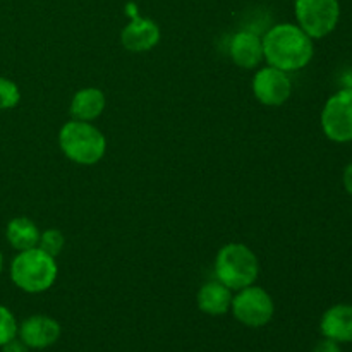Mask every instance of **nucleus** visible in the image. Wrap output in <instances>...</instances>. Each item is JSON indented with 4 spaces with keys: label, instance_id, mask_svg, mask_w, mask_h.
<instances>
[{
    "label": "nucleus",
    "instance_id": "obj_1",
    "mask_svg": "<svg viewBox=\"0 0 352 352\" xmlns=\"http://www.w3.org/2000/svg\"><path fill=\"white\" fill-rule=\"evenodd\" d=\"M263 54L268 65L284 72L305 69L315 55V43L298 24L280 23L272 26L263 36Z\"/></svg>",
    "mask_w": 352,
    "mask_h": 352
},
{
    "label": "nucleus",
    "instance_id": "obj_2",
    "mask_svg": "<svg viewBox=\"0 0 352 352\" xmlns=\"http://www.w3.org/2000/svg\"><path fill=\"white\" fill-rule=\"evenodd\" d=\"M58 275L57 261L40 248L17 251L10 263V280L28 294H41L55 284Z\"/></svg>",
    "mask_w": 352,
    "mask_h": 352
},
{
    "label": "nucleus",
    "instance_id": "obj_3",
    "mask_svg": "<svg viewBox=\"0 0 352 352\" xmlns=\"http://www.w3.org/2000/svg\"><path fill=\"white\" fill-rule=\"evenodd\" d=\"M62 153L78 165H95L105 157L107 138L93 122L69 120L58 131Z\"/></svg>",
    "mask_w": 352,
    "mask_h": 352
},
{
    "label": "nucleus",
    "instance_id": "obj_4",
    "mask_svg": "<svg viewBox=\"0 0 352 352\" xmlns=\"http://www.w3.org/2000/svg\"><path fill=\"white\" fill-rule=\"evenodd\" d=\"M260 261L246 244L230 243L219 250L215 258V277L232 292L256 284Z\"/></svg>",
    "mask_w": 352,
    "mask_h": 352
},
{
    "label": "nucleus",
    "instance_id": "obj_5",
    "mask_svg": "<svg viewBox=\"0 0 352 352\" xmlns=\"http://www.w3.org/2000/svg\"><path fill=\"white\" fill-rule=\"evenodd\" d=\"M234 318L250 329H261L268 325L275 315V302L272 296L260 285H248L237 291L230 306Z\"/></svg>",
    "mask_w": 352,
    "mask_h": 352
},
{
    "label": "nucleus",
    "instance_id": "obj_6",
    "mask_svg": "<svg viewBox=\"0 0 352 352\" xmlns=\"http://www.w3.org/2000/svg\"><path fill=\"white\" fill-rule=\"evenodd\" d=\"M298 26L313 40H320L332 33L340 19L339 0H296Z\"/></svg>",
    "mask_w": 352,
    "mask_h": 352
},
{
    "label": "nucleus",
    "instance_id": "obj_7",
    "mask_svg": "<svg viewBox=\"0 0 352 352\" xmlns=\"http://www.w3.org/2000/svg\"><path fill=\"white\" fill-rule=\"evenodd\" d=\"M322 129L333 143L352 141V88H342L327 100L322 110Z\"/></svg>",
    "mask_w": 352,
    "mask_h": 352
},
{
    "label": "nucleus",
    "instance_id": "obj_8",
    "mask_svg": "<svg viewBox=\"0 0 352 352\" xmlns=\"http://www.w3.org/2000/svg\"><path fill=\"white\" fill-rule=\"evenodd\" d=\"M251 88L254 98L267 107L284 105L292 95V82L289 74L274 65L258 69L253 76Z\"/></svg>",
    "mask_w": 352,
    "mask_h": 352
},
{
    "label": "nucleus",
    "instance_id": "obj_9",
    "mask_svg": "<svg viewBox=\"0 0 352 352\" xmlns=\"http://www.w3.org/2000/svg\"><path fill=\"white\" fill-rule=\"evenodd\" d=\"M62 327L55 318L47 315L28 316L17 329V337L30 349H47L60 339Z\"/></svg>",
    "mask_w": 352,
    "mask_h": 352
},
{
    "label": "nucleus",
    "instance_id": "obj_10",
    "mask_svg": "<svg viewBox=\"0 0 352 352\" xmlns=\"http://www.w3.org/2000/svg\"><path fill=\"white\" fill-rule=\"evenodd\" d=\"M160 36L162 31L153 19L134 16V19L120 31V43L133 54H144L157 47Z\"/></svg>",
    "mask_w": 352,
    "mask_h": 352
},
{
    "label": "nucleus",
    "instance_id": "obj_11",
    "mask_svg": "<svg viewBox=\"0 0 352 352\" xmlns=\"http://www.w3.org/2000/svg\"><path fill=\"white\" fill-rule=\"evenodd\" d=\"M229 54L237 67L246 71L256 69L265 60L263 38L250 30L237 31L230 40Z\"/></svg>",
    "mask_w": 352,
    "mask_h": 352
},
{
    "label": "nucleus",
    "instance_id": "obj_12",
    "mask_svg": "<svg viewBox=\"0 0 352 352\" xmlns=\"http://www.w3.org/2000/svg\"><path fill=\"white\" fill-rule=\"evenodd\" d=\"M320 332L339 344L352 342V305H336L323 313Z\"/></svg>",
    "mask_w": 352,
    "mask_h": 352
},
{
    "label": "nucleus",
    "instance_id": "obj_13",
    "mask_svg": "<svg viewBox=\"0 0 352 352\" xmlns=\"http://www.w3.org/2000/svg\"><path fill=\"white\" fill-rule=\"evenodd\" d=\"M232 298V291L215 278L199 287L198 294H196V305H198L199 311L205 315L223 316L230 311Z\"/></svg>",
    "mask_w": 352,
    "mask_h": 352
},
{
    "label": "nucleus",
    "instance_id": "obj_14",
    "mask_svg": "<svg viewBox=\"0 0 352 352\" xmlns=\"http://www.w3.org/2000/svg\"><path fill=\"white\" fill-rule=\"evenodd\" d=\"M105 107V93L100 88L89 86V88H82L74 93V96L71 100V107H69V112H71L72 119L93 122V120L102 116Z\"/></svg>",
    "mask_w": 352,
    "mask_h": 352
},
{
    "label": "nucleus",
    "instance_id": "obj_15",
    "mask_svg": "<svg viewBox=\"0 0 352 352\" xmlns=\"http://www.w3.org/2000/svg\"><path fill=\"white\" fill-rule=\"evenodd\" d=\"M40 234L41 232L36 223L28 219V217H16V219L7 223L6 229L7 241L16 251L36 248L38 241H40Z\"/></svg>",
    "mask_w": 352,
    "mask_h": 352
},
{
    "label": "nucleus",
    "instance_id": "obj_16",
    "mask_svg": "<svg viewBox=\"0 0 352 352\" xmlns=\"http://www.w3.org/2000/svg\"><path fill=\"white\" fill-rule=\"evenodd\" d=\"M65 237L58 229H47L40 234V241H38V248L48 253L50 256L57 258L58 254L64 251Z\"/></svg>",
    "mask_w": 352,
    "mask_h": 352
},
{
    "label": "nucleus",
    "instance_id": "obj_17",
    "mask_svg": "<svg viewBox=\"0 0 352 352\" xmlns=\"http://www.w3.org/2000/svg\"><path fill=\"white\" fill-rule=\"evenodd\" d=\"M17 320L9 308L0 305V347L17 337Z\"/></svg>",
    "mask_w": 352,
    "mask_h": 352
},
{
    "label": "nucleus",
    "instance_id": "obj_18",
    "mask_svg": "<svg viewBox=\"0 0 352 352\" xmlns=\"http://www.w3.org/2000/svg\"><path fill=\"white\" fill-rule=\"evenodd\" d=\"M19 86L9 78H0V110H10L19 103Z\"/></svg>",
    "mask_w": 352,
    "mask_h": 352
},
{
    "label": "nucleus",
    "instance_id": "obj_19",
    "mask_svg": "<svg viewBox=\"0 0 352 352\" xmlns=\"http://www.w3.org/2000/svg\"><path fill=\"white\" fill-rule=\"evenodd\" d=\"M313 352H342V349H340L339 342H336V340L325 339V337H323V340H320V342L316 344Z\"/></svg>",
    "mask_w": 352,
    "mask_h": 352
},
{
    "label": "nucleus",
    "instance_id": "obj_20",
    "mask_svg": "<svg viewBox=\"0 0 352 352\" xmlns=\"http://www.w3.org/2000/svg\"><path fill=\"white\" fill-rule=\"evenodd\" d=\"M2 352H30V347H28L26 344L19 339V337H16V339H12V340H9L7 344H3Z\"/></svg>",
    "mask_w": 352,
    "mask_h": 352
},
{
    "label": "nucleus",
    "instance_id": "obj_21",
    "mask_svg": "<svg viewBox=\"0 0 352 352\" xmlns=\"http://www.w3.org/2000/svg\"><path fill=\"white\" fill-rule=\"evenodd\" d=\"M342 181H344V188H346V191L352 196V164L347 165L346 170H344Z\"/></svg>",
    "mask_w": 352,
    "mask_h": 352
},
{
    "label": "nucleus",
    "instance_id": "obj_22",
    "mask_svg": "<svg viewBox=\"0 0 352 352\" xmlns=\"http://www.w3.org/2000/svg\"><path fill=\"white\" fill-rule=\"evenodd\" d=\"M3 268V258H2V253H0V272H2Z\"/></svg>",
    "mask_w": 352,
    "mask_h": 352
}]
</instances>
